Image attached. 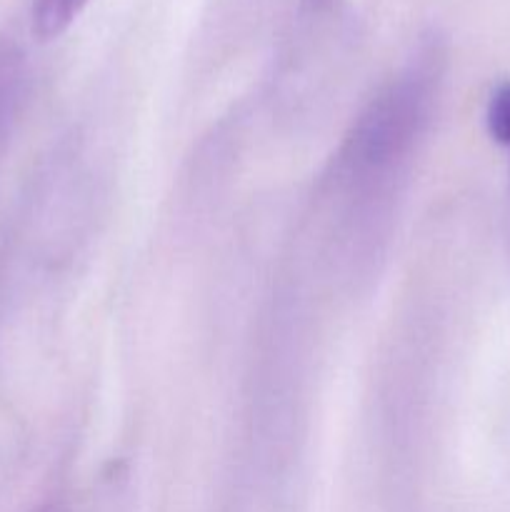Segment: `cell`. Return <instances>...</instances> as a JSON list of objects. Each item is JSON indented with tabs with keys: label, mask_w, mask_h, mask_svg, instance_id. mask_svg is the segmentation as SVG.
Listing matches in <instances>:
<instances>
[{
	"label": "cell",
	"mask_w": 510,
	"mask_h": 512,
	"mask_svg": "<svg viewBox=\"0 0 510 512\" xmlns=\"http://www.w3.org/2000/svg\"><path fill=\"white\" fill-rule=\"evenodd\" d=\"M88 0H33V33L50 40L70 28Z\"/></svg>",
	"instance_id": "cell-1"
},
{
	"label": "cell",
	"mask_w": 510,
	"mask_h": 512,
	"mask_svg": "<svg viewBox=\"0 0 510 512\" xmlns=\"http://www.w3.org/2000/svg\"><path fill=\"white\" fill-rule=\"evenodd\" d=\"M488 128L498 143L510 145V85H503L490 100Z\"/></svg>",
	"instance_id": "cell-2"
},
{
	"label": "cell",
	"mask_w": 510,
	"mask_h": 512,
	"mask_svg": "<svg viewBox=\"0 0 510 512\" xmlns=\"http://www.w3.org/2000/svg\"><path fill=\"white\" fill-rule=\"evenodd\" d=\"M8 93H10V70H8V60L0 55V115H3L5 103H8Z\"/></svg>",
	"instance_id": "cell-3"
}]
</instances>
